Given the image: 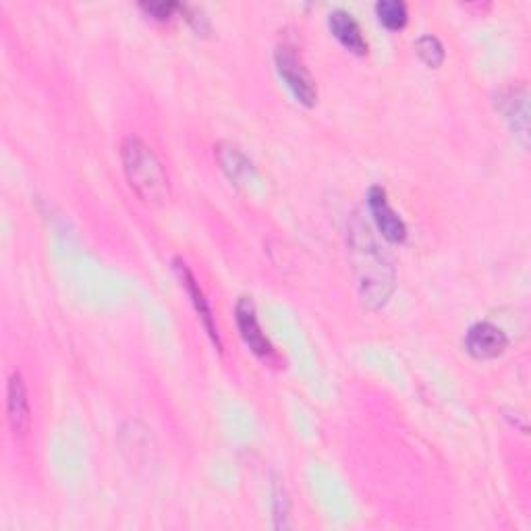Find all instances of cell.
Returning <instances> with one entry per match:
<instances>
[{
  "instance_id": "1",
  "label": "cell",
  "mask_w": 531,
  "mask_h": 531,
  "mask_svg": "<svg viewBox=\"0 0 531 531\" xmlns=\"http://www.w3.org/2000/svg\"><path fill=\"white\" fill-rule=\"evenodd\" d=\"M351 247L359 295L363 303L378 310L395 289V270L374 243L370 227L361 220L351 227Z\"/></svg>"
},
{
  "instance_id": "2",
  "label": "cell",
  "mask_w": 531,
  "mask_h": 531,
  "mask_svg": "<svg viewBox=\"0 0 531 531\" xmlns=\"http://www.w3.org/2000/svg\"><path fill=\"white\" fill-rule=\"evenodd\" d=\"M125 177L139 200L148 206H164L171 200V183L160 158L142 139L129 135L121 146Z\"/></svg>"
},
{
  "instance_id": "3",
  "label": "cell",
  "mask_w": 531,
  "mask_h": 531,
  "mask_svg": "<svg viewBox=\"0 0 531 531\" xmlns=\"http://www.w3.org/2000/svg\"><path fill=\"white\" fill-rule=\"evenodd\" d=\"M274 63H276L278 75H281V79L287 83V88L297 98V102L307 108H312L318 100V88L310 71L305 69L301 57L295 52V48L287 44L278 46L274 52Z\"/></svg>"
},
{
  "instance_id": "4",
  "label": "cell",
  "mask_w": 531,
  "mask_h": 531,
  "mask_svg": "<svg viewBox=\"0 0 531 531\" xmlns=\"http://www.w3.org/2000/svg\"><path fill=\"white\" fill-rule=\"evenodd\" d=\"M235 316H237V326H239L241 339L245 341V345L254 351L262 361H266V363L276 361V351L270 345L268 337L262 332V326L258 322L254 301H251L249 297H241L237 301V307H235Z\"/></svg>"
},
{
  "instance_id": "5",
  "label": "cell",
  "mask_w": 531,
  "mask_h": 531,
  "mask_svg": "<svg viewBox=\"0 0 531 531\" xmlns=\"http://www.w3.org/2000/svg\"><path fill=\"white\" fill-rule=\"evenodd\" d=\"M509 347L507 334L492 322L473 324L465 334V349L475 359H494Z\"/></svg>"
},
{
  "instance_id": "6",
  "label": "cell",
  "mask_w": 531,
  "mask_h": 531,
  "mask_svg": "<svg viewBox=\"0 0 531 531\" xmlns=\"http://www.w3.org/2000/svg\"><path fill=\"white\" fill-rule=\"evenodd\" d=\"M173 268H175V274L179 276L181 285L185 287L187 295L191 297V303L195 307V312H198V316L202 318V324L206 328V332L210 334L212 343L216 345L218 351H222V343H220V334H218V326H216V320H214V314H212V307L198 283V278H195V274L191 272V268L181 260V258H175L173 260Z\"/></svg>"
},
{
  "instance_id": "7",
  "label": "cell",
  "mask_w": 531,
  "mask_h": 531,
  "mask_svg": "<svg viewBox=\"0 0 531 531\" xmlns=\"http://www.w3.org/2000/svg\"><path fill=\"white\" fill-rule=\"evenodd\" d=\"M368 208L374 216V222L378 231L382 233V237L390 243H403L407 237V227L403 218L390 208L388 198H386V191L378 185H374L368 193Z\"/></svg>"
},
{
  "instance_id": "8",
  "label": "cell",
  "mask_w": 531,
  "mask_h": 531,
  "mask_svg": "<svg viewBox=\"0 0 531 531\" xmlns=\"http://www.w3.org/2000/svg\"><path fill=\"white\" fill-rule=\"evenodd\" d=\"M7 419L11 432L15 436H25L32 424V411H30V399H27V386L23 382V376L15 372L9 378L7 386Z\"/></svg>"
},
{
  "instance_id": "9",
  "label": "cell",
  "mask_w": 531,
  "mask_h": 531,
  "mask_svg": "<svg viewBox=\"0 0 531 531\" xmlns=\"http://www.w3.org/2000/svg\"><path fill=\"white\" fill-rule=\"evenodd\" d=\"M529 94L527 88H509L507 92L500 94V110L505 119L509 121L511 129L515 135L521 137L523 146H527V137H529Z\"/></svg>"
},
{
  "instance_id": "10",
  "label": "cell",
  "mask_w": 531,
  "mask_h": 531,
  "mask_svg": "<svg viewBox=\"0 0 531 531\" xmlns=\"http://www.w3.org/2000/svg\"><path fill=\"white\" fill-rule=\"evenodd\" d=\"M328 25H330V32L334 34L347 50H351L353 54H368V40L363 38L361 34V27L359 23L353 19L351 13L339 9V11H332L328 17Z\"/></svg>"
},
{
  "instance_id": "11",
  "label": "cell",
  "mask_w": 531,
  "mask_h": 531,
  "mask_svg": "<svg viewBox=\"0 0 531 531\" xmlns=\"http://www.w3.org/2000/svg\"><path fill=\"white\" fill-rule=\"evenodd\" d=\"M216 156H218L222 171L229 175L231 181L239 183L241 179L254 175V164L247 160V156L239 148L231 144H220L216 150Z\"/></svg>"
},
{
  "instance_id": "12",
  "label": "cell",
  "mask_w": 531,
  "mask_h": 531,
  "mask_svg": "<svg viewBox=\"0 0 531 531\" xmlns=\"http://www.w3.org/2000/svg\"><path fill=\"white\" fill-rule=\"evenodd\" d=\"M376 15L386 30H403L407 25V7L401 0H380L376 5Z\"/></svg>"
},
{
  "instance_id": "13",
  "label": "cell",
  "mask_w": 531,
  "mask_h": 531,
  "mask_svg": "<svg viewBox=\"0 0 531 531\" xmlns=\"http://www.w3.org/2000/svg\"><path fill=\"white\" fill-rule=\"evenodd\" d=\"M415 52H417V57L432 69H436L444 63V46L436 36L428 34V36L417 38Z\"/></svg>"
},
{
  "instance_id": "14",
  "label": "cell",
  "mask_w": 531,
  "mask_h": 531,
  "mask_svg": "<svg viewBox=\"0 0 531 531\" xmlns=\"http://www.w3.org/2000/svg\"><path fill=\"white\" fill-rule=\"evenodd\" d=\"M139 7H142V11H146L152 19H158V21L171 19L177 11H181V5L177 3H142Z\"/></svg>"
}]
</instances>
